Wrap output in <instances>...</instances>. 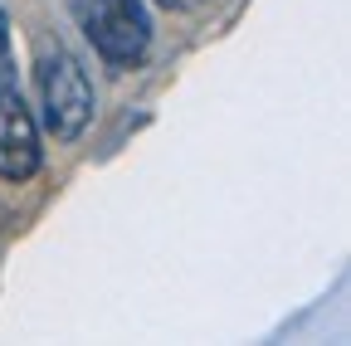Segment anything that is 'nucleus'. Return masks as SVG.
Listing matches in <instances>:
<instances>
[{"mask_svg":"<svg viewBox=\"0 0 351 346\" xmlns=\"http://www.w3.org/2000/svg\"><path fill=\"white\" fill-rule=\"evenodd\" d=\"M44 166V147H39V127H34V112L25 108L20 88H5L0 93V181H29L39 176Z\"/></svg>","mask_w":351,"mask_h":346,"instance_id":"obj_3","label":"nucleus"},{"mask_svg":"<svg viewBox=\"0 0 351 346\" xmlns=\"http://www.w3.org/2000/svg\"><path fill=\"white\" fill-rule=\"evenodd\" d=\"M166 10H191V5H200V0H161Z\"/></svg>","mask_w":351,"mask_h":346,"instance_id":"obj_5","label":"nucleus"},{"mask_svg":"<svg viewBox=\"0 0 351 346\" xmlns=\"http://www.w3.org/2000/svg\"><path fill=\"white\" fill-rule=\"evenodd\" d=\"M5 88H20V78H15V45H10V15L5 5H0V93Z\"/></svg>","mask_w":351,"mask_h":346,"instance_id":"obj_4","label":"nucleus"},{"mask_svg":"<svg viewBox=\"0 0 351 346\" xmlns=\"http://www.w3.org/2000/svg\"><path fill=\"white\" fill-rule=\"evenodd\" d=\"M34 88H39V122L54 142H73L83 137V127L93 122V78L78 64V54H69L64 45H44L39 64H34Z\"/></svg>","mask_w":351,"mask_h":346,"instance_id":"obj_1","label":"nucleus"},{"mask_svg":"<svg viewBox=\"0 0 351 346\" xmlns=\"http://www.w3.org/2000/svg\"><path fill=\"white\" fill-rule=\"evenodd\" d=\"M69 10L108 69L127 73V69L147 64V54H152L147 0H69Z\"/></svg>","mask_w":351,"mask_h":346,"instance_id":"obj_2","label":"nucleus"}]
</instances>
